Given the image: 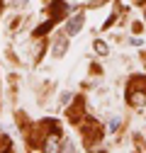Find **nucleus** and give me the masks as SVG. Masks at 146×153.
Listing matches in <instances>:
<instances>
[{
  "label": "nucleus",
  "mask_w": 146,
  "mask_h": 153,
  "mask_svg": "<svg viewBox=\"0 0 146 153\" xmlns=\"http://www.w3.org/2000/svg\"><path fill=\"white\" fill-rule=\"evenodd\" d=\"M127 102H129L132 107H144V105H146V83H144V80H141L139 90H136V85L132 83V88L127 90Z\"/></svg>",
  "instance_id": "f257e3e1"
},
{
  "label": "nucleus",
  "mask_w": 146,
  "mask_h": 153,
  "mask_svg": "<svg viewBox=\"0 0 146 153\" xmlns=\"http://www.w3.org/2000/svg\"><path fill=\"white\" fill-rule=\"evenodd\" d=\"M80 27H83V15L71 17V20H68V25H66V34H68V36H76V34L80 32Z\"/></svg>",
  "instance_id": "f03ea898"
},
{
  "label": "nucleus",
  "mask_w": 146,
  "mask_h": 153,
  "mask_svg": "<svg viewBox=\"0 0 146 153\" xmlns=\"http://www.w3.org/2000/svg\"><path fill=\"white\" fill-rule=\"evenodd\" d=\"M44 151H46V153H56V151H61V146H59V136H56V134H54V136H49Z\"/></svg>",
  "instance_id": "7ed1b4c3"
},
{
  "label": "nucleus",
  "mask_w": 146,
  "mask_h": 153,
  "mask_svg": "<svg viewBox=\"0 0 146 153\" xmlns=\"http://www.w3.org/2000/svg\"><path fill=\"white\" fill-rule=\"evenodd\" d=\"M51 10H54V20H59V17H63V15L68 12V5H66V3H54Z\"/></svg>",
  "instance_id": "20e7f679"
},
{
  "label": "nucleus",
  "mask_w": 146,
  "mask_h": 153,
  "mask_svg": "<svg viewBox=\"0 0 146 153\" xmlns=\"http://www.w3.org/2000/svg\"><path fill=\"white\" fill-rule=\"evenodd\" d=\"M54 22H56V20L51 17L49 22H44V25H39V27H36V29H34V34H36V36H39V34H46V32L51 29V25H54Z\"/></svg>",
  "instance_id": "39448f33"
},
{
  "label": "nucleus",
  "mask_w": 146,
  "mask_h": 153,
  "mask_svg": "<svg viewBox=\"0 0 146 153\" xmlns=\"http://www.w3.org/2000/svg\"><path fill=\"white\" fill-rule=\"evenodd\" d=\"M66 51V39H61V42H56V46H54V53H56V56H61Z\"/></svg>",
  "instance_id": "423d86ee"
},
{
  "label": "nucleus",
  "mask_w": 146,
  "mask_h": 153,
  "mask_svg": "<svg viewBox=\"0 0 146 153\" xmlns=\"http://www.w3.org/2000/svg\"><path fill=\"white\" fill-rule=\"evenodd\" d=\"M93 49H95V51H98L100 56H107V46H105L102 42H95V46H93Z\"/></svg>",
  "instance_id": "0eeeda50"
},
{
  "label": "nucleus",
  "mask_w": 146,
  "mask_h": 153,
  "mask_svg": "<svg viewBox=\"0 0 146 153\" xmlns=\"http://www.w3.org/2000/svg\"><path fill=\"white\" fill-rule=\"evenodd\" d=\"M110 131H117L119 129V119H112V122H110V126H107Z\"/></svg>",
  "instance_id": "6e6552de"
},
{
  "label": "nucleus",
  "mask_w": 146,
  "mask_h": 153,
  "mask_svg": "<svg viewBox=\"0 0 146 153\" xmlns=\"http://www.w3.org/2000/svg\"><path fill=\"white\" fill-rule=\"evenodd\" d=\"M61 151H73V143H71V141H66V143L61 146Z\"/></svg>",
  "instance_id": "1a4fd4ad"
},
{
  "label": "nucleus",
  "mask_w": 146,
  "mask_h": 153,
  "mask_svg": "<svg viewBox=\"0 0 146 153\" xmlns=\"http://www.w3.org/2000/svg\"><path fill=\"white\" fill-rule=\"evenodd\" d=\"M12 3H15V5H25L27 0H12Z\"/></svg>",
  "instance_id": "9d476101"
}]
</instances>
